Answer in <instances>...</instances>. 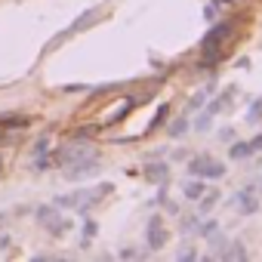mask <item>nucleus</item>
Masks as SVG:
<instances>
[{
    "mask_svg": "<svg viewBox=\"0 0 262 262\" xmlns=\"http://www.w3.org/2000/svg\"><path fill=\"white\" fill-rule=\"evenodd\" d=\"M56 161H59V167H62L65 179L77 182V179H86V176H93V173L99 170L102 155H99L90 142H68V145H62V148H59Z\"/></svg>",
    "mask_w": 262,
    "mask_h": 262,
    "instance_id": "obj_1",
    "label": "nucleus"
},
{
    "mask_svg": "<svg viewBox=\"0 0 262 262\" xmlns=\"http://www.w3.org/2000/svg\"><path fill=\"white\" fill-rule=\"evenodd\" d=\"M111 191H114V185H111V182H102V185H96V188H80V191H74V194H59L53 204H56L59 210L86 213V210H93V207L102 201V194H111Z\"/></svg>",
    "mask_w": 262,
    "mask_h": 262,
    "instance_id": "obj_2",
    "label": "nucleus"
},
{
    "mask_svg": "<svg viewBox=\"0 0 262 262\" xmlns=\"http://www.w3.org/2000/svg\"><path fill=\"white\" fill-rule=\"evenodd\" d=\"M231 28H234V22H231V19H222V22H216V25H213V28H210V31L201 37V56L213 62V59L219 56V47H222V43H225V37L231 34Z\"/></svg>",
    "mask_w": 262,
    "mask_h": 262,
    "instance_id": "obj_3",
    "label": "nucleus"
},
{
    "mask_svg": "<svg viewBox=\"0 0 262 262\" xmlns=\"http://www.w3.org/2000/svg\"><path fill=\"white\" fill-rule=\"evenodd\" d=\"M188 173L191 176H201V179H222L225 176V164L210 158V155H198L188 161Z\"/></svg>",
    "mask_w": 262,
    "mask_h": 262,
    "instance_id": "obj_4",
    "label": "nucleus"
},
{
    "mask_svg": "<svg viewBox=\"0 0 262 262\" xmlns=\"http://www.w3.org/2000/svg\"><path fill=\"white\" fill-rule=\"evenodd\" d=\"M99 16H102V7H90V10H83V13H80V16H77V19H74V22H71V25H68V28H65V31L56 37V40H50V43H47V50L59 47L62 40H68V37H71V34H77V31H86V28H93V22H96Z\"/></svg>",
    "mask_w": 262,
    "mask_h": 262,
    "instance_id": "obj_5",
    "label": "nucleus"
},
{
    "mask_svg": "<svg viewBox=\"0 0 262 262\" xmlns=\"http://www.w3.org/2000/svg\"><path fill=\"white\" fill-rule=\"evenodd\" d=\"M37 222L47 228V231H53V234H65L68 228H71V222H65L62 216H59V207L56 204H47V207H37Z\"/></svg>",
    "mask_w": 262,
    "mask_h": 262,
    "instance_id": "obj_6",
    "label": "nucleus"
},
{
    "mask_svg": "<svg viewBox=\"0 0 262 262\" xmlns=\"http://www.w3.org/2000/svg\"><path fill=\"white\" fill-rule=\"evenodd\" d=\"M167 241H170V231H167L164 219H161V216H151L148 225H145V244H148V250L158 253V250L167 247Z\"/></svg>",
    "mask_w": 262,
    "mask_h": 262,
    "instance_id": "obj_7",
    "label": "nucleus"
},
{
    "mask_svg": "<svg viewBox=\"0 0 262 262\" xmlns=\"http://www.w3.org/2000/svg\"><path fill=\"white\" fill-rule=\"evenodd\" d=\"M234 207L247 216V213H256L259 210V198H256V191H253V185L250 188H241L237 194H234Z\"/></svg>",
    "mask_w": 262,
    "mask_h": 262,
    "instance_id": "obj_8",
    "label": "nucleus"
},
{
    "mask_svg": "<svg viewBox=\"0 0 262 262\" xmlns=\"http://www.w3.org/2000/svg\"><path fill=\"white\" fill-rule=\"evenodd\" d=\"M139 102H148V99H145V96H139V99H133V102H123L120 108H114V111L108 114V120H105L102 126H114V123H120L123 117H129V111H133V108H136Z\"/></svg>",
    "mask_w": 262,
    "mask_h": 262,
    "instance_id": "obj_9",
    "label": "nucleus"
},
{
    "mask_svg": "<svg viewBox=\"0 0 262 262\" xmlns=\"http://www.w3.org/2000/svg\"><path fill=\"white\" fill-rule=\"evenodd\" d=\"M204 191H207V185H204V179H201V176H191V179H185V182H182V194H185L188 201H201V198H204Z\"/></svg>",
    "mask_w": 262,
    "mask_h": 262,
    "instance_id": "obj_10",
    "label": "nucleus"
},
{
    "mask_svg": "<svg viewBox=\"0 0 262 262\" xmlns=\"http://www.w3.org/2000/svg\"><path fill=\"white\" fill-rule=\"evenodd\" d=\"M167 173H170V167H167L164 161H155V164L145 167V179H148V182H158V185L167 182Z\"/></svg>",
    "mask_w": 262,
    "mask_h": 262,
    "instance_id": "obj_11",
    "label": "nucleus"
},
{
    "mask_svg": "<svg viewBox=\"0 0 262 262\" xmlns=\"http://www.w3.org/2000/svg\"><path fill=\"white\" fill-rule=\"evenodd\" d=\"M253 151H250V142H234L231 148H228V158L231 161H244V158H250Z\"/></svg>",
    "mask_w": 262,
    "mask_h": 262,
    "instance_id": "obj_12",
    "label": "nucleus"
},
{
    "mask_svg": "<svg viewBox=\"0 0 262 262\" xmlns=\"http://www.w3.org/2000/svg\"><path fill=\"white\" fill-rule=\"evenodd\" d=\"M225 259H241V262H244V259H250V253H247L244 241H231V244H228V256H225Z\"/></svg>",
    "mask_w": 262,
    "mask_h": 262,
    "instance_id": "obj_13",
    "label": "nucleus"
},
{
    "mask_svg": "<svg viewBox=\"0 0 262 262\" xmlns=\"http://www.w3.org/2000/svg\"><path fill=\"white\" fill-rule=\"evenodd\" d=\"M219 198H222L219 191H204V201H198V204H201V213H210V210L219 204Z\"/></svg>",
    "mask_w": 262,
    "mask_h": 262,
    "instance_id": "obj_14",
    "label": "nucleus"
},
{
    "mask_svg": "<svg viewBox=\"0 0 262 262\" xmlns=\"http://www.w3.org/2000/svg\"><path fill=\"white\" fill-rule=\"evenodd\" d=\"M167 114H170V105H161L158 111H155V117H151V123H148V133H151V129H158L164 120H167Z\"/></svg>",
    "mask_w": 262,
    "mask_h": 262,
    "instance_id": "obj_15",
    "label": "nucleus"
},
{
    "mask_svg": "<svg viewBox=\"0 0 262 262\" xmlns=\"http://www.w3.org/2000/svg\"><path fill=\"white\" fill-rule=\"evenodd\" d=\"M210 120H213V111L204 108V114H198V120H194V129H198V133H207V129H210Z\"/></svg>",
    "mask_w": 262,
    "mask_h": 262,
    "instance_id": "obj_16",
    "label": "nucleus"
},
{
    "mask_svg": "<svg viewBox=\"0 0 262 262\" xmlns=\"http://www.w3.org/2000/svg\"><path fill=\"white\" fill-rule=\"evenodd\" d=\"M213 231H219V222H216V219H207L204 225L198 222V234H201V237H210Z\"/></svg>",
    "mask_w": 262,
    "mask_h": 262,
    "instance_id": "obj_17",
    "label": "nucleus"
},
{
    "mask_svg": "<svg viewBox=\"0 0 262 262\" xmlns=\"http://www.w3.org/2000/svg\"><path fill=\"white\" fill-rule=\"evenodd\" d=\"M47 148H50V136H40V139L34 142L31 155H34V158H43V155H47Z\"/></svg>",
    "mask_w": 262,
    "mask_h": 262,
    "instance_id": "obj_18",
    "label": "nucleus"
},
{
    "mask_svg": "<svg viewBox=\"0 0 262 262\" xmlns=\"http://www.w3.org/2000/svg\"><path fill=\"white\" fill-rule=\"evenodd\" d=\"M259 117H262V99H253V105H250V111H247V120L256 123Z\"/></svg>",
    "mask_w": 262,
    "mask_h": 262,
    "instance_id": "obj_19",
    "label": "nucleus"
},
{
    "mask_svg": "<svg viewBox=\"0 0 262 262\" xmlns=\"http://www.w3.org/2000/svg\"><path fill=\"white\" fill-rule=\"evenodd\" d=\"M207 93H210V86L201 90L198 96H191V105H188V108H191V111H194V108H204V105H207Z\"/></svg>",
    "mask_w": 262,
    "mask_h": 262,
    "instance_id": "obj_20",
    "label": "nucleus"
},
{
    "mask_svg": "<svg viewBox=\"0 0 262 262\" xmlns=\"http://www.w3.org/2000/svg\"><path fill=\"white\" fill-rule=\"evenodd\" d=\"M185 129H188V120H173L170 136H185Z\"/></svg>",
    "mask_w": 262,
    "mask_h": 262,
    "instance_id": "obj_21",
    "label": "nucleus"
},
{
    "mask_svg": "<svg viewBox=\"0 0 262 262\" xmlns=\"http://www.w3.org/2000/svg\"><path fill=\"white\" fill-rule=\"evenodd\" d=\"M182 231H185V234H191V231H198V219H194V216H188V219H182Z\"/></svg>",
    "mask_w": 262,
    "mask_h": 262,
    "instance_id": "obj_22",
    "label": "nucleus"
},
{
    "mask_svg": "<svg viewBox=\"0 0 262 262\" xmlns=\"http://www.w3.org/2000/svg\"><path fill=\"white\" fill-rule=\"evenodd\" d=\"M176 259L188 262V259H198V253H194V250H179V253H176Z\"/></svg>",
    "mask_w": 262,
    "mask_h": 262,
    "instance_id": "obj_23",
    "label": "nucleus"
},
{
    "mask_svg": "<svg viewBox=\"0 0 262 262\" xmlns=\"http://www.w3.org/2000/svg\"><path fill=\"white\" fill-rule=\"evenodd\" d=\"M250 151H253V155H256V151H262V133L250 139Z\"/></svg>",
    "mask_w": 262,
    "mask_h": 262,
    "instance_id": "obj_24",
    "label": "nucleus"
},
{
    "mask_svg": "<svg viewBox=\"0 0 262 262\" xmlns=\"http://www.w3.org/2000/svg\"><path fill=\"white\" fill-rule=\"evenodd\" d=\"M136 256H139V253H136V250H129V247L120 250V259H136Z\"/></svg>",
    "mask_w": 262,
    "mask_h": 262,
    "instance_id": "obj_25",
    "label": "nucleus"
},
{
    "mask_svg": "<svg viewBox=\"0 0 262 262\" xmlns=\"http://www.w3.org/2000/svg\"><path fill=\"white\" fill-rule=\"evenodd\" d=\"M83 90H86V86H80V83H68V86H65V93H83Z\"/></svg>",
    "mask_w": 262,
    "mask_h": 262,
    "instance_id": "obj_26",
    "label": "nucleus"
}]
</instances>
